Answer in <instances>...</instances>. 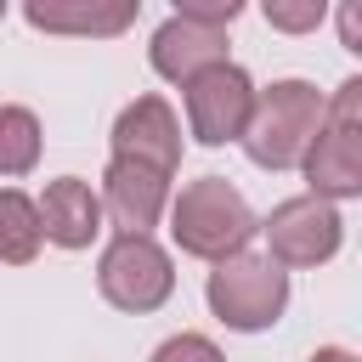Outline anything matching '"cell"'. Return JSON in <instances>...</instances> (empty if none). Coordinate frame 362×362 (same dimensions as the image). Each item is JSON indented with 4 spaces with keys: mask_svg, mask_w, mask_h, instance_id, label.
<instances>
[{
    "mask_svg": "<svg viewBox=\"0 0 362 362\" xmlns=\"http://www.w3.org/2000/svg\"><path fill=\"white\" fill-rule=\"evenodd\" d=\"M255 209L226 175H198L170 204V238L192 260H226L255 238Z\"/></svg>",
    "mask_w": 362,
    "mask_h": 362,
    "instance_id": "cell-1",
    "label": "cell"
},
{
    "mask_svg": "<svg viewBox=\"0 0 362 362\" xmlns=\"http://www.w3.org/2000/svg\"><path fill=\"white\" fill-rule=\"evenodd\" d=\"M322 124V90L305 79H272L255 90V113L243 124V153L260 170H294Z\"/></svg>",
    "mask_w": 362,
    "mask_h": 362,
    "instance_id": "cell-2",
    "label": "cell"
},
{
    "mask_svg": "<svg viewBox=\"0 0 362 362\" xmlns=\"http://www.w3.org/2000/svg\"><path fill=\"white\" fill-rule=\"evenodd\" d=\"M311 198H356L362 192V79H345L334 102H322V124L300 158Z\"/></svg>",
    "mask_w": 362,
    "mask_h": 362,
    "instance_id": "cell-3",
    "label": "cell"
},
{
    "mask_svg": "<svg viewBox=\"0 0 362 362\" xmlns=\"http://www.w3.org/2000/svg\"><path fill=\"white\" fill-rule=\"evenodd\" d=\"M204 294H209V311H215L226 328H238V334H260V328H272V322L288 311V272L272 266L266 255L238 249V255L215 260Z\"/></svg>",
    "mask_w": 362,
    "mask_h": 362,
    "instance_id": "cell-4",
    "label": "cell"
},
{
    "mask_svg": "<svg viewBox=\"0 0 362 362\" xmlns=\"http://www.w3.org/2000/svg\"><path fill=\"white\" fill-rule=\"evenodd\" d=\"M96 288H102L107 305H119L130 317H147V311H158L175 294V266H170V255L153 238L119 232L102 249V260H96Z\"/></svg>",
    "mask_w": 362,
    "mask_h": 362,
    "instance_id": "cell-5",
    "label": "cell"
},
{
    "mask_svg": "<svg viewBox=\"0 0 362 362\" xmlns=\"http://www.w3.org/2000/svg\"><path fill=\"white\" fill-rule=\"evenodd\" d=\"M181 102H187V130L204 147H226L243 141V124L255 113V79L238 62H215L181 85Z\"/></svg>",
    "mask_w": 362,
    "mask_h": 362,
    "instance_id": "cell-6",
    "label": "cell"
},
{
    "mask_svg": "<svg viewBox=\"0 0 362 362\" xmlns=\"http://www.w3.org/2000/svg\"><path fill=\"white\" fill-rule=\"evenodd\" d=\"M266 243H272V266H322V260H334L339 255V238H345V221H339V209L328 204V198H311V192H300V198H283L272 215H266Z\"/></svg>",
    "mask_w": 362,
    "mask_h": 362,
    "instance_id": "cell-7",
    "label": "cell"
},
{
    "mask_svg": "<svg viewBox=\"0 0 362 362\" xmlns=\"http://www.w3.org/2000/svg\"><path fill=\"white\" fill-rule=\"evenodd\" d=\"M113 158H130V164H147L158 175H175L181 164V124H175V107L164 96H136L119 119H113Z\"/></svg>",
    "mask_w": 362,
    "mask_h": 362,
    "instance_id": "cell-8",
    "label": "cell"
},
{
    "mask_svg": "<svg viewBox=\"0 0 362 362\" xmlns=\"http://www.w3.org/2000/svg\"><path fill=\"white\" fill-rule=\"evenodd\" d=\"M96 198H102V215H113L119 232L153 238V226H158V215L170 204V175H158L147 164H130V158H113Z\"/></svg>",
    "mask_w": 362,
    "mask_h": 362,
    "instance_id": "cell-9",
    "label": "cell"
},
{
    "mask_svg": "<svg viewBox=\"0 0 362 362\" xmlns=\"http://www.w3.org/2000/svg\"><path fill=\"white\" fill-rule=\"evenodd\" d=\"M34 215H40V238L57 243V249H90L96 232H102V198H96L90 181H79V175L45 181Z\"/></svg>",
    "mask_w": 362,
    "mask_h": 362,
    "instance_id": "cell-10",
    "label": "cell"
},
{
    "mask_svg": "<svg viewBox=\"0 0 362 362\" xmlns=\"http://www.w3.org/2000/svg\"><path fill=\"white\" fill-rule=\"evenodd\" d=\"M215 62H226V28L192 23V17H181V11H170V17L158 23V34H153V68H158L164 79L187 85L192 74H204V68H215Z\"/></svg>",
    "mask_w": 362,
    "mask_h": 362,
    "instance_id": "cell-11",
    "label": "cell"
},
{
    "mask_svg": "<svg viewBox=\"0 0 362 362\" xmlns=\"http://www.w3.org/2000/svg\"><path fill=\"white\" fill-rule=\"evenodd\" d=\"M136 0H28L23 17L45 34H90V40H113L136 23Z\"/></svg>",
    "mask_w": 362,
    "mask_h": 362,
    "instance_id": "cell-12",
    "label": "cell"
},
{
    "mask_svg": "<svg viewBox=\"0 0 362 362\" xmlns=\"http://www.w3.org/2000/svg\"><path fill=\"white\" fill-rule=\"evenodd\" d=\"M40 215H34V198L17 192V187H0V260L6 266H28L40 255Z\"/></svg>",
    "mask_w": 362,
    "mask_h": 362,
    "instance_id": "cell-13",
    "label": "cell"
},
{
    "mask_svg": "<svg viewBox=\"0 0 362 362\" xmlns=\"http://www.w3.org/2000/svg\"><path fill=\"white\" fill-rule=\"evenodd\" d=\"M40 119L28 107H0V175H28L40 164Z\"/></svg>",
    "mask_w": 362,
    "mask_h": 362,
    "instance_id": "cell-14",
    "label": "cell"
},
{
    "mask_svg": "<svg viewBox=\"0 0 362 362\" xmlns=\"http://www.w3.org/2000/svg\"><path fill=\"white\" fill-rule=\"evenodd\" d=\"M322 17H328L322 0H266V23L283 34H311Z\"/></svg>",
    "mask_w": 362,
    "mask_h": 362,
    "instance_id": "cell-15",
    "label": "cell"
},
{
    "mask_svg": "<svg viewBox=\"0 0 362 362\" xmlns=\"http://www.w3.org/2000/svg\"><path fill=\"white\" fill-rule=\"evenodd\" d=\"M153 362H226V356H221V345L204 339V334H175V339H164V345L153 351Z\"/></svg>",
    "mask_w": 362,
    "mask_h": 362,
    "instance_id": "cell-16",
    "label": "cell"
},
{
    "mask_svg": "<svg viewBox=\"0 0 362 362\" xmlns=\"http://www.w3.org/2000/svg\"><path fill=\"white\" fill-rule=\"evenodd\" d=\"M175 11H181V17H192V23H215V28H232V23L243 17V0H181Z\"/></svg>",
    "mask_w": 362,
    "mask_h": 362,
    "instance_id": "cell-17",
    "label": "cell"
},
{
    "mask_svg": "<svg viewBox=\"0 0 362 362\" xmlns=\"http://www.w3.org/2000/svg\"><path fill=\"white\" fill-rule=\"evenodd\" d=\"M339 40H345V51H362V11L356 6L339 11Z\"/></svg>",
    "mask_w": 362,
    "mask_h": 362,
    "instance_id": "cell-18",
    "label": "cell"
},
{
    "mask_svg": "<svg viewBox=\"0 0 362 362\" xmlns=\"http://www.w3.org/2000/svg\"><path fill=\"white\" fill-rule=\"evenodd\" d=\"M311 362H356L345 345H322V351H311Z\"/></svg>",
    "mask_w": 362,
    "mask_h": 362,
    "instance_id": "cell-19",
    "label": "cell"
},
{
    "mask_svg": "<svg viewBox=\"0 0 362 362\" xmlns=\"http://www.w3.org/2000/svg\"><path fill=\"white\" fill-rule=\"evenodd\" d=\"M0 17H6V6H0Z\"/></svg>",
    "mask_w": 362,
    "mask_h": 362,
    "instance_id": "cell-20",
    "label": "cell"
}]
</instances>
